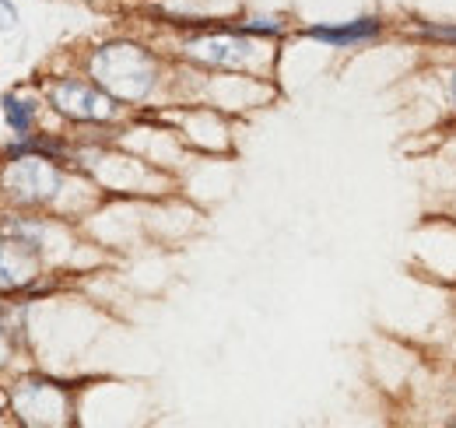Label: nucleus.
Returning <instances> with one entry per match:
<instances>
[{
  "instance_id": "nucleus-9",
  "label": "nucleus",
  "mask_w": 456,
  "mask_h": 428,
  "mask_svg": "<svg viewBox=\"0 0 456 428\" xmlns=\"http://www.w3.org/2000/svg\"><path fill=\"white\" fill-rule=\"evenodd\" d=\"M421 36H425V39H432V43L456 46V25H421Z\"/></svg>"
},
{
  "instance_id": "nucleus-8",
  "label": "nucleus",
  "mask_w": 456,
  "mask_h": 428,
  "mask_svg": "<svg viewBox=\"0 0 456 428\" xmlns=\"http://www.w3.org/2000/svg\"><path fill=\"white\" fill-rule=\"evenodd\" d=\"M239 32H264V36H281L285 32V25L278 21V18H249Z\"/></svg>"
},
{
  "instance_id": "nucleus-2",
  "label": "nucleus",
  "mask_w": 456,
  "mask_h": 428,
  "mask_svg": "<svg viewBox=\"0 0 456 428\" xmlns=\"http://www.w3.org/2000/svg\"><path fill=\"white\" fill-rule=\"evenodd\" d=\"M0 183L18 204H46L57 197L60 169L46 155H25V159H14L4 169Z\"/></svg>"
},
{
  "instance_id": "nucleus-11",
  "label": "nucleus",
  "mask_w": 456,
  "mask_h": 428,
  "mask_svg": "<svg viewBox=\"0 0 456 428\" xmlns=\"http://www.w3.org/2000/svg\"><path fill=\"white\" fill-rule=\"evenodd\" d=\"M450 95H453V106H456V74H453V81H450Z\"/></svg>"
},
{
  "instance_id": "nucleus-3",
  "label": "nucleus",
  "mask_w": 456,
  "mask_h": 428,
  "mask_svg": "<svg viewBox=\"0 0 456 428\" xmlns=\"http://www.w3.org/2000/svg\"><path fill=\"white\" fill-rule=\"evenodd\" d=\"M50 106L57 109L60 116L74 119V123H102L116 112V99L99 88L95 81H77V78H63V81H53L50 85Z\"/></svg>"
},
{
  "instance_id": "nucleus-6",
  "label": "nucleus",
  "mask_w": 456,
  "mask_h": 428,
  "mask_svg": "<svg viewBox=\"0 0 456 428\" xmlns=\"http://www.w3.org/2000/svg\"><path fill=\"white\" fill-rule=\"evenodd\" d=\"M383 32V21L379 18H354V21H344V25H309L305 36L316 39V43H327V46H358V43H369Z\"/></svg>"
},
{
  "instance_id": "nucleus-7",
  "label": "nucleus",
  "mask_w": 456,
  "mask_h": 428,
  "mask_svg": "<svg viewBox=\"0 0 456 428\" xmlns=\"http://www.w3.org/2000/svg\"><path fill=\"white\" fill-rule=\"evenodd\" d=\"M4 119H7V127H11L18 137H28V130H32V123H36V106L25 103V99L7 95V99H4Z\"/></svg>"
},
{
  "instance_id": "nucleus-5",
  "label": "nucleus",
  "mask_w": 456,
  "mask_h": 428,
  "mask_svg": "<svg viewBox=\"0 0 456 428\" xmlns=\"http://www.w3.org/2000/svg\"><path fill=\"white\" fill-rule=\"evenodd\" d=\"M36 277V246L21 239L0 243V292H21Z\"/></svg>"
},
{
  "instance_id": "nucleus-4",
  "label": "nucleus",
  "mask_w": 456,
  "mask_h": 428,
  "mask_svg": "<svg viewBox=\"0 0 456 428\" xmlns=\"http://www.w3.org/2000/svg\"><path fill=\"white\" fill-rule=\"evenodd\" d=\"M186 56L200 60L208 67L222 70H246L260 60V46L246 39V32H218V36H200L186 43Z\"/></svg>"
},
{
  "instance_id": "nucleus-10",
  "label": "nucleus",
  "mask_w": 456,
  "mask_h": 428,
  "mask_svg": "<svg viewBox=\"0 0 456 428\" xmlns=\"http://www.w3.org/2000/svg\"><path fill=\"white\" fill-rule=\"evenodd\" d=\"M18 25V11L11 0H0V29H14Z\"/></svg>"
},
{
  "instance_id": "nucleus-1",
  "label": "nucleus",
  "mask_w": 456,
  "mask_h": 428,
  "mask_svg": "<svg viewBox=\"0 0 456 428\" xmlns=\"http://www.w3.org/2000/svg\"><path fill=\"white\" fill-rule=\"evenodd\" d=\"M88 74L119 103H141L159 81V63L137 43H106L88 60Z\"/></svg>"
}]
</instances>
